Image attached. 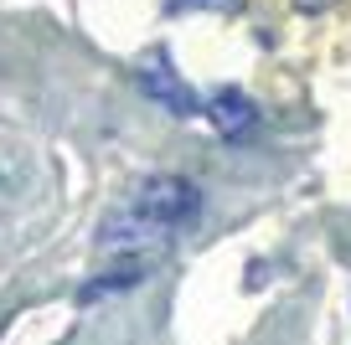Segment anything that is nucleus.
I'll use <instances>...</instances> for the list:
<instances>
[{
    "label": "nucleus",
    "instance_id": "obj_4",
    "mask_svg": "<svg viewBox=\"0 0 351 345\" xmlns=\"http://www.w3.org/2000/svg\"><path fill=\"white\" fill-rule=\"evenodd\" d=\"M253 119H258V108H253V98L243 93V88H222L217 98H212V124H217V134H248Z\"/></svg>",
    "mask_w": 351,
    "mask_h": 345
},
{
    "label": "nucleus",
    "instance_id": "obj_5",
    "mask_svg": "<svg viewBox=\"0 0 351 345\" xmlns=\"http://www.w3.org/2000/svg\"><path fill=\"white\" fill-rule=\"evenodd\" d=\"M165 11L171 16H191V11H238V0H165Z\"/></svg>",
    "mask_w": 351,
    "mask_h": 345
},
{
    "label": "nucleus",
    "instance_id": "obj_1",
    "mask_svg": "<svg viewBox=\"0 0 351 345\" xmlns=\"http://www.w3.org/2000/svg\"><path fill=\"white\" fill-rule=\"evenodd\" d=\"M202 216V186L186 175H150L140 191L99 222V248H140L186 232Z\"/></svg>",
    "mask_w": 351,
    "mask_h": 345
},
{
    "label": "nucleus",
    "instance_id": "obj_6",
    "mask_svg": "<svg viewBox=\"0 0 351 345\" xmlns=\"http://www.w3.org/2000/svg\"><path fill=\"white\" fill-rule=\"evenodd\" d=\"M295 5H300V11H326L330 0H295Z\"/></svg>",
    "mask_w": 351,
    "mask_h": 345
},
{
    "label": "nucleus",
    "instance_id": "obj_2",
    "mask_svg": "<svg viewBox=\"0 0 351 345\" xmlns=\"http://www.w3.org/2000/svg\"><path fill=\"white\" fill-rule=\"evenodd\" d=\"M134 83H140V93L150 98V103H160L165 114H176V119L202 114V98L191 93V88L181 83L176 73H165V67H140V73H134Z\"/></svg>",
    "mask_w": 351,
    "mask_h": 345
},
{
    "label": "nucleus",
    "instance_id": "obj_3",
    "mask_svg": "<svg viewBox=\"0 0 351 345\" xmlns=\"http://www.w3.org/2000/svg\"><path fill=\"white\" fill-rule=\"evenodd\" d=\"M150 268H155V253L130 258V263H119V268H109V273H93V279L77 289V299L93 304V299H109V294H124V289H134V283H145V273H150Z\"/></svg>",
    "mask_w": 351,
    "mask_h": 345
}]
</instances>
